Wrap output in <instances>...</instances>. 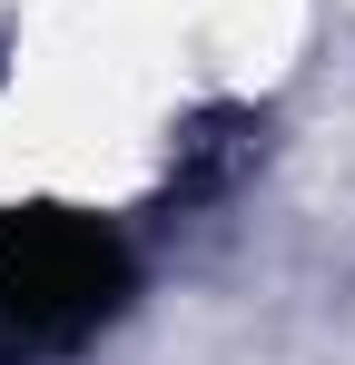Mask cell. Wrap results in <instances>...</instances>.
I'll return each instance as SVG.
<instances>
[{
	"instance_id": "1",
	"label": "cell",
	"mask_w": 355,
	"mask_h": 365,
	"mask_svg": "<svg viewBox=\"0 0 355 365\" xmlns=\"http://www.w3.org/2000/svg\"><path fill=\"white\" fill-rule=\"evenodd\" d=\"M128 267L79 217H0V365H40L79 346L118 306Z\"/></svg>"
},
{
	"instance_id": "2",
	"label": "cell",
	"mask_w": 355,
	"mask_h": 365,
	"mask_svg": "<svg viewBox=\"0 0 355 365\" xmlns=\"http://www.w3.org/2000/svg\"><path fill=\"white\" fill-rule=\"evenodd\" d=\"M257 148H267V128L247 119V109H217V119H197L178 138V197H217L257 168Z\"/></svg>"
}]
</instances>
